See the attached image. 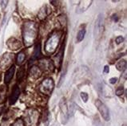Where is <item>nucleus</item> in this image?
I'll return each mask as SVG.
<instances>
[{
    "label": "nucleus",
    "instance_id": "nucleus-1",
    "mask_svg": "<svg viewBox=\"0 0 127 126\" xmlns=\"http://www.w3.org/2000/svg\"><path fill=\"white\" fill-rule=\"evenodd\" d=\"M38 28L36 23L34 22H26L23 25V35L25 45L26 47H30L34 43L37 37Z\"/></svg>",
    "mask_w": 127,
    "mask_h": 126
},
{
    "label": "nucleus",
    "instance_id": "nucleus-2",
    "mask_svg": "<svg viewBox=\"0 0 127 126\" xmlns=\"http://www.w3.org/2000/svg\"><path fill=\"white\" fill-rule=\"evenodd\" d=\"M62 32L59 31H54L48 37L45 44V51L47 54H53L59 44Z\"/></svg>",
    "mask_w": 127,
    "mask_h": 126
},
{
    "label": "nucleus",
    "instance_id": "nucleus-3",
    "mask_svg": "<svg viewBox=\"0 0 127 126\" xmlns=\"http://www.w3.org/2000/svg\"><path fill=\"white\" fill-rule=\"evenodd\" d=\"M39 120V113L37 110L30 108L25 114V121L27 126H37Z\"/></svg>",
    "mask_w": 127,
    "mask_h": 126
},
{
    "label": "nucleus",
    "instance_id": "nucleus-4",
    "mask_svg": "<svg viewBox=\"0 0 127 126\" xmlns=\"http://www.w3.org/2000/svg\"><path fill=\"white\" fill-rule=\"evenodd\" d=\"M104 31V18L102 14H99L95 21L94 29H93V36L95 39H99L102 37Z\"/></svg>",
    "mask_w": 127,
    "mask_h": 126
},
{
    "label": "nucleus",
    "instance_id": "nucleus-5",
    "mask_svg": "<svg viewBox=\"0 0 127 126\" xmlns=\"http://www.w3.org/2000/svg\"><path fill=\"white\" fill-rule=\"evenodd\" d=\"M54 87V83L53 79L46 78L41 83L39 86V90L41 92L44 93V94L50 95L52 92V91H53Z\"/></svg>",
    "mask_w": 127,
    "mask_h": 126
},
{
    "label": "nucleus",
    "instance_id": "nucleus-6",
    "mask_svg": "<svg viewBox=\"0 0 127 126\" xmlns=\"http://www.w3.org/2000/svg\"><path fill=\"white\" fill-rule=\"evenodd\" d=\"M95 105L96 106H97V108L98 109L99 113H101L102 116L103 117V119L105 120H106V121H108V120H110V111L108 108L106 106V105L105 104H103L100 100H97L95 101Z\"/></svg>",
    "mask_w": 127,
    "mask_h": 126
},
{
    "label": "nucleus",
    "instance_id": "nucleus-7",
    "mask_svg": "<svg viewBox=\"0 0 127 126\" xmlns=\"http://www.w3.org/2000/svg\"><path fill=\"white\" fill-rule=\"evenodd\" d=\"M19 95H20V89H19V87L17 85H15V87H14L12 93L10 97V100H9L10 105H14V104L17 101Z\"/></svg>",
    "mask_w": 127,
    "mask_h": 126
},
{
    "label": "nucleus",
    "instance_id": "nucleus-8",
    "mask_svg": "<svg viewBox=\"0 0 127 126\" xmlns=\"http://www.w3.org/2000/svg\"><path fill=\"white\" fill-rule=\"evenodd\" d=\"M92 3V1H81L77 8V13H82L86 10Z\"/></svg>",
    "mask_w": 127,
    "mask_h": 126
},
{
    "label": "nucleus",
    "instance_id": "nucleus-9",
    "mask_svg": "<svg viewBox=\"0 0 127 126\" xmlns=\"http://www.w3.org/2000/svg\"><path fill=\"white\" fill-rule=\"evenodd\" d=\"M15 65H12V66L7 70V72H6V74H5V78H4L5 83L6 84H8L10 80H11L14 74H15Z\"/></svg>",
    "mask_w": 127,
    "mask_h": 126
},
{
    "label": "nucleus",
    "instance_id": "nucleus-10",
    "mask_svg": "<svg viewBox=\"0 0 127 126\" xmlns=\"http://www.w3.org/2000/svg\"><path fill=\"white\" fill-rule=\"evenodd\" d=\"M7 45L10 49H11V50H15V51L18 50V48H21V43L15 39H10L8 40Z\"/></svg>",
    "mask_w": 127,
    "mask_h": 126
},
{
    "label": "nucleus",
    "instance_id": "nucleus-11",
    "mask_svg": "<svg viewBox=\"0 0 127 126\" xmlns=\"http://www.w3.org/2000/svg\"><path fill=\"white\" fill-rule=\"evenodd\" d=\"M59 108L61 109V112H62V114L67 117L68 114V107L67 105V101H66V99L64 97H62L59 101Z\"/></svg>",
    "mask_w": 127,
    "mask_h": 126
},
{
    "label": "nucleus",
    "instance_id": "nucleus-12",
    "mask_svg": "<svg viewBox=\"0 0 127 126\" xmlns=\"http://www.w3.org/2000/svg\"><path fill=\"white\" fill-rule=\"evenodd\" d=\"M41 75V72L39 70V68L36 66H34L30 68V72H29V76L30 78L34 79V80H36Z\"/></svg>",
    "mask_w": 127,
    "mask_h": 126
},
{
    "label": "nucleus",
    "instance_id": "nucleus-13",
    "mask_svg": "<svg viewBox=\"0 0 127 126\" xmlns=\"http://www.w3.org/2000/svg\"><path fill=\"white\" fill-rule=\"evenodd\" d=\"M11 54H6L3 56V58L2 59L1 62H0V67H2V68H5V67H7L11 62Z\"/></svg>",
    "mask_w": 127,
    "mask_h": 126
},
{
    "label": "nucleus",
    "instance_id": "nucleus-14",
    "mask_svg": "<svg viewBox=\"0 0 127 126\" xmlns=\"http://www.w3.org/2000/svg\"><path fill=\"white\" fill-rule=\"evenodd\" d=\"M116 68L118 71L120 72H123L126 68V61L125 59H120L119 61H118V63L116 64Z\"/></svg>",
    "mask_w": 127,
    "mask_h": 126
},
{
    "label": "nucleus",
    "instance_id": "nucleus-15",
    "mask_svg": "<svg viewBox=\"0 0 127 126\" xmlns=\"http://www.w3.org/2000/svg\"><path fill=\"white\" fill-rule=\"evenodd\" d=\"M85 35V30L80 29L79 31L78 32V35H77V41H78V43L82 42V41L84 39Z\"/></svg>",
    "mask_w": 127,
    "mask_h": 126
},
{
    "label": "nucleus",
    "instance_id": "nucleus-16",
    "mask_svg": "<svg viewBox=\"0 0 127 126\" xmlns=\"http://www.w3.org/2000/svg\"><path fill=\"white\" fill-rule=\"evenodd\" d=\"M25 58H26V55H25L24 51H21V52H19L18 54V56H17V58H16L17 64H21L22 63H23L25 60Z\"/></svg>",
    "mask_w": 127,
    "mask_h": 126
},
{
    "label": "nucleus",
    "instance_id": "nucleus-17",
    "mask_svg": "<svg viewBox=\"0 0 127 126\" xmlns=\"http://www.w3.org/2000/svg\"><path fill=\"white\" fill-rule=\"evenodd\" d=\"M45 7H42V9L40 10L39 13H38V18L40 19H44L46 17V10H45Z\"/></svg>",
    "mask_w": 127,
    "mask_h": 126
},
{
    "label": "nucleus",
    "instance_id": "nucleus-18",
    "mask_svg": "<svg viewBox=\"0 0 127 126\" xmlns=\"http://www.w3.org/2000/svg\"><path fill=\"white\" fill-rule=\"evenodd\" d=\"M40 55V43L39 44H37L35 46V49H34V59H36Z\"/></svg>",
    "mask_w": 127,
    "mask_h": 126
},
{
    "label": "nucleus",
    "instance_id": "nucleus-19",
    "mask_svg": "<svg viewBox=\"0 0 127 126\" xmlns=\"http://www.w3.org/2000/svg\"><path fill=\"white\" fill-rule=\"evenodd\" d=\"M24 74H25V68H24V67H22L20 69L18 70V75H17L18 80L23 78V76H24Z\"/></svg>",
    "mask_w": 127,
    "mask_h": 126
},
{
    "label": "nucleus",
    "instance_id": "nucleus-20",
    "mask_svg": "<svg viewBox=\"0 0 127 126\" xmlns=\"http://www.w3.org/2000/svg\"><path fill=\"white\" fill-rule=\"evenodd\" d=\"M80 96H81V98L82 100H83L84 103H86L87 100H88V98H89V97H88V94L86 92H81V94H80Z\"/></svg>",
    "mask_w": 127,
    "mask_h": 126
},
{
    "label": "nucleus",
    "instance_id": "nucleus-21",
    "mask_svg": "<svg viewBox=\"0 0 127 126\" xmlns=\"http://www.w3.org/2000/svg\"><path fill=\"white\" fill-rule=\"evenodd\" d=\"M13 126H24V122H23V120H21V119H18L15 123H14Z\"/></svg>",
    "mask_w": 127,
    "mask_h": 126
},
{
    "label": "nucleus",
    "instance_id": "nucleus-22",
    "mask_svg": "<svg viewBox=\"0 0 127 126\" xmlns=\"http://www.w3.org/2000/svg\"><path fill=\"white\" fill-rule=\"evenodd\" d=\"M123 92H124V88L122 86H120L118 87L117 90H116V94H117L118 96H121L123 94Z\"/></svg>",
    "mask_w": 127,
    "mask_h": 126
},
{
    "label": "nucleus",
    "instance_id": "nucleus-23",
    "mask_svg": "<svg viewBox=\"0 0 127 126\" xmlns=\"http://www.w3.org/2000/svg\"><path fill=\"white\" fill-rule=\"evenodd\" d=\"M123 40H124V39H123L122 36H118V37L116 38V39H115L116 43H117V44H120L121 43L123 42Z\"/></svg>",
    "mask_w": 127,
    "mask_h": 126
},
{
    "label": "nucleus",
    "instance_id": "nucleus-24",
    "mask_svg": "<svg viewBox=\"0 0 127 126\" xmlns=\"http://www.w3.org/2000/svg\"><path fill=\"white\" fill-rule=\"evenodd\" d=\"M66 76V72H63L62 73V76H61V78H60V81H59V87L61 86V84H62V82H63V79H64V76Z\"/></svg>",
    "mask_w": 127,
    "mask_h": 126
},
{
    "label": "nucleus",
    "instance_id": "nucleus-25",
    "mask_svg": "<svg viewBox=\"0 0 127 126\" xmlns=\"http://www.w3.org/2000/svg\"><path fill=\"white\" fill-rule=\"evenodd\" d=\"M117 80H118V79L116 78V77H113V78H111L110 80V84H114L116 82H117Z\"/></svg>",
    "mask_w": 127,
    "mask_h": 126
},
{
    "label": "nucleus",
    "instance_id": "nucleus-26",
    "mask_svg": "<svg viewBox=\"0 0 127 126\" xmlns=\"http://www.w3.org/2000/svg\"><path fill=\"white\" fill-rule=\"evenodd\" d=\"M109 72H110V68H109V66H107V65H106V66L104 67L103 72H104V73H109Z\"/></svg>",
    "mask_w": 127,
    "mask_h": 126
},
{
    "label": "nucleus",
    "instance_id": "nucleus-27",
    "mask_svg": "<svg viewBox=\"0 0 127 126\" xmlns=\"http://www.w3.org/2000/svg\"><path fill=\"white\" fill-rule=\"evenodd\" d=\"M7 1H2V3H1V5H2V8H5L6 7V6L7 5Z\"/></svg>",
    "mask_w": 127,
    "mask_h": 126
},
{
    "label": "nucleus",
    "instance_id": "nucleus-28",
    "mask_svg": "<svg viewBox=\"0 0 127 126\" xmlns=\"http://www.w3.org/2000/svg\"><path fill=\"white\" fill-rule=\"evenodd\" d=\"M114 21H118V17H115V15H114Z\"/></svg>",
    "mask_w": 127,
    "mask_h": 126
},
{
    "label": "nucleus",
    "instance_id": "nucleus-29",
    "mask_svg": "<svg viewBox=\"0 0 127 126\" xmlns=\"http://www.w3.org/2000/svg\"><path fill=\"white\" fill-rule=\"evenodd\" d=\"M2 108H0V115H1V113H2Z\"/></svg>",
    "mask_w": 127,
    "mask_h": 126
}]
</instances>
